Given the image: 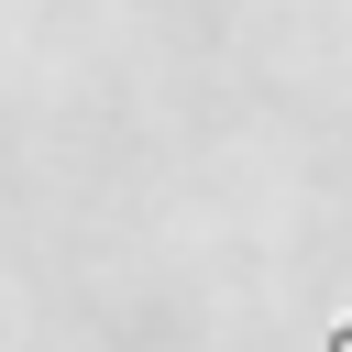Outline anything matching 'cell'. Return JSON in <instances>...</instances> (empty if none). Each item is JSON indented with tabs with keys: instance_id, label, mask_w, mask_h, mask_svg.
Returning a JSON list of instances; mask_svg holds the SVG:
<instances>
[{
	"instance_id": "6da1fadb",
	"label": "cell",
	"mask_w": 352,
	"mask_h": 352,
	"mask_svg": "<svg viewBox=\"0 0 352 352\" xmlns=\"http://www.w3.org/2000/svg\"><path fill=\"white\" fill-rule=\"evenodd\" d=\"M330 352H352V319H341V330H330Z\"/></svg>"
}]
</instances>
